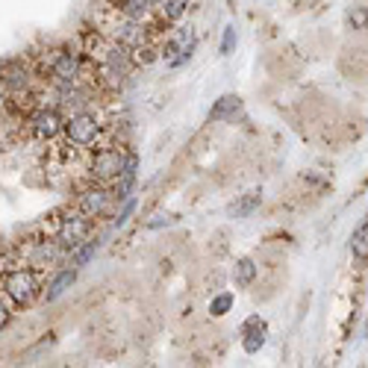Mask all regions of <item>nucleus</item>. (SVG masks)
Returning a JSON list of instances; mask_svg holds the SVG:
<instances>
[{
    "mask_svg": "<svg viewBox=\"0 0 368 368\" xmlns=\"http://www.w3.org/2000/svg\"><path fill=\"white\" fill-rule=\"evenodd\" d=\"M68 145H77V147H89L101 139V121L94 112H77L65 121L62 127Z\"/></svg>",
    "mask_w": 368,
    "mask_h": 368,
    "instance_id": "obj_2",
    "label": "nucleus"
},
{
    "mask_svg": "<svg viewBox=\"0 0 368 368\" xmlns=\"http://www.w3.org/2000/svg\"><path fill=\"white\" fill-rule=\"evenodd\" d=\"M242 112V98L239 94H221L209 109V121H236V115Z\"/></svg>",
    "mask_w": 368,
    "mask_h": 368,
    "instance_id": "obj_12",
    "label": "nucleus"
},
{
    "mask_svg": "<svg viewBox=\"0 0 368 368\" xmlns=\"http://www.w3.org/2000/svg\"><path fill=\"white\" fill-rule=\"evenodd\" d=\"M133 209H135V198H124V206H121L118 216H115V221H112V224H115V227H121V224L133 216Z\"/></svg>",
    "mask_w": 368,
    "mask_h": 368,
    "instance_id": "obj_23",
    "label": "nucleus"
},
{
    "mask_svg": "<svg viewBox=\"0 0 368 368\" xmlns=\"http://www.w3.org/2000/svg\"><path fill=\"white\" fill-rule=\"evenodd\" d=\"M257 274H260V268H257V262L250 260V257H239L236 260V265H233V283L239 289H247L250 283L257 280Z\"/></svg>",
    "mask_w": 368,
    "mask_h": 368,
    "instance_id": "obj_13",
    "label": "nucleus"
},
{
    "mask_svg": "<svg viewBox=\"0 0 368 368\" xmlns=\"http://www.w3.org/2000/svg\"><path fill=\"white\" fill-rule=\"evenodd\" d=\"M242 336H245V342H242L245 354H257L265 345V339H268V327H265V321L260 316H254V318H247L242 324Z\"/></svg>",
    "mask_w": 368,
    "mask_h": 368,
    "instance_id": "obj_10",
    "label": "nucleus"
},
{
    "mask_svg": "<svg viewBox=\"0 0 368 368\" xmlns=\"http://www.w3.org/2000/svg\"><path fill=\"white\" fill-rule=\"evenodd\" d=\"M168 224H174V216H168V212L162 216V212H160V216H153L147 221V230H160V227H168Z\"/></svg>",
    "mask_w": 368,
    "mask_h": 368,
    "instance_id": "obj_24",
    "label": "nucleus"
},
{
    "mask_svg": "<svg viewBox=\"0 0 368 368\" xmlns=\"http://www.w3.org/2000/svg\"><path fill=\"white\" fill-rule=\"evenodd\" d=\"M4 292L15 306H30L42 295V286H38V274L33 268H12L4 277Z\"/></svg>",
    "mask_w": 368,
    "mask_h": 368,
    "instance_id": "obj_1",
    "label": "nucleus"
},
{
    "mask_svg": "<svg viewBox=\"0 0 368 368\" xmlns=\"http://www.w3.org/2000/svg\"><path fill=\"white\" fill-rule=\"evenodd\" d=\"M60 245L62 247H77V245H83L89 236H91V218L89 216H68L62 224H60Z\"/></svg>",
    "mask_w": 368,
    "mask_h": 368,
    "instance_id": "obj_5",
    "label": "nucleus"
},
{
    "mask_svg": "<svg viewBox=\"0 0 368 368\" xmlns=\"http://www.w3.org/2000/svg\"><path fill=\"white\" fill-rule=\"evenodd\" d=\"M62 127H65V121H62V115L56 112V109H42L33 118V133L38 135V139H56V135L62 133Z\"/></svg>",
    "mask_w": 368,
    "mask_h": 368,
    "instance_id": "obj_9",
    "label": "nucleus"
},
{
    "mask_svg": "<svg viewBox=\"0 0 368 368\" xmlns=\"http://www.w3.org/2000/svg\"><path fill=\"white\" fill-rule=\"evenodd\" d=\"M112 42H115V45H121L124 50H135V48L147 45V30H145L142 21H133V18H124L121 24H115V30H112Z\"/></svg>",
    "mask_w": 368,
    "mask_h": 368,
    "instance_id": "obj_6",
    "label": "nucleus"
},
{
    "mask_svg": "<svg viewBox=\"0 0 368 368\" xmlns=\"http://www.w3.org/2000/svg\"><path fill=\"white\" fill-rule=\"evenodd\" d=\"M186 9H189V0H165V4H162V21L165 24L180 21Z\"/></svg>",
    "mask_w": 368,
    "mask_h": 368,
    "instance_id": "obj_17",
    "label": "nucleus"
},
{
    "mask_svg": "<svg viewBox=\"0 0 368 368\" xmlns=\"http://www.w3.org/2000/svg\"><path fill=\"white\" fill-rule=\"evenodd\" d=\"M77 283V268L74 265H68V268H62V271H56V274L50 277V283H48V289L42 292V298L48 301V303H53V301H60L68 289Z\"/></svg>",
    "mask_w": 368,
    "mask_h": 368,
    "instance_id": "obj_11",
    "label": "nucleus"
},
{
    "mask_svg": "<svg viewBox=\"0 0 368 368\" xmlns=\"http://www.w3.org/2000/svg\"><path fill=\"white\" fill-rule=\"evenodd\" d=\"M257 206H260V195H247V198L239 201V203H230L227 212H230V216H236V218H242V216H250V212H254Z\"/></svg>",
    "mask_w": 368,
    "mask_h": 368,
    "instance_id": "obj_18",
    "label": "nucleus"
},
{
    "mask_svg": "<svg viewBox=\"0 0 368 368\" xmlns=\"http://www.w3.org/2000/svg\"><path fill=\"white\" fill-rule=\"evenodd\" d=\"M351 254L362 262H368V218L354 230V236H351Z\"/></svg>",
    "mask_w": 368,
    "mask_h": 368,
    "instance_id": "obj_15",
    "label": "nucleus"
},
{
    "mask_svg": "<svg viewBox=\"0 0 368 368\" xmlns=\"http://www.w3.org/2000/svg\"><path fill=\"white\" fill-rule=\"evenodd\" d=\"M124 162H127V153L121 147H104L91 160V177L98 183H112L124 171Z\"/></svg>",
    "mask_w": 368,
    "mask_h": 368,
    "instance_id": "obj_3",
    "label": "nucleus"
},
{
    "mask_svg": "<svg viewBox=\"0 0 368 368\" xmlns=\"http://www.w3.org/2000/svg\"><path fill=\"white\" fill-rule=\"evenodd\" d=\"M112 201H115L112 189H106L104 183L89 186L80 195V212H83V216H89V218H101V216H106V212H109Z\"/></svg>",
    "mask_w": 368,
    "mask_h": 368,
    "instance_id": "obj_4",
    "label": "nucleus"
},
{
    "mask_svg": "<svg viewBox=\"0 0 368 368\" xmlns=\"http://www.w3.org/2000/svg\"><path fill=\"white\" fill-rule=\"evenodd\" d=\"M233 303H236L233 292H218L216 298L209 301V316H212V318H221V316H227L230 309H233Z\"/></svg>",
    "mask_w": 368,
    "mask_h": 368,
    "instance_id": "obj_16",
    "label": "nucleus"
},
{
    "mask_svg": "<svg viewBox=\"0 0 368 368\" xmlns=\"http://www.w3.org/2000/svg\"><path fill=\"white\" fill-rule=\"evenodd\" d=\"M191 50H195V35H191V30L189 27H183V30H177L174 33L168 42H165V56H174V68H180L183 62H189V56H191Z\"/></svg>",
    "mask_w": 368,
    "mask_h": 368,
    "instance_id": "obj_8",
    "label": "nucleus"
},
{
    "mask_svg": "<svg viewBox=\"0 0 368 368\" xmlns=\"http://www.w3.org/2000/svg\"><path fill=\"white\" fill-rule=\"evenodd\" d=\"M80 71H83L80 56H74L71 50H56V53L50 56V77H56L60 83L80 80Z\"/></svg>",
    "mask_w": 368,
    "mask_h": 368,
    "instance_id": "obj_7",
    "label": "nucleus"
},
{
    "mask_svg": "<svg viewBox=\"0 0 368 368\" xmlns=\"http://www.w3.org/2000/svg\"><path fill=\"white\" fill-rule=\"evenodd\" d=\"M150 62H157V48L142 45L133 50V65H150Z\"/></svg>",
    "mask_w": 368,
    "mask_h": 368,
    "instance_id": "obj_20",
    "label": "nucleus"
},
{
    "mask_svg": "<svg viewBox=\"0 0 368 368\" xmlns=\"http://www.w3.org/2000/svg\"><path fill=\"white\" fill-rule=\"evenodd\" d=\"M150 0H118V12L124 18H133V21H145L150 15Z\"/></svg>",
    "mask_w": 368,
    "mask_h": 368,
    "instance_id": "obj_14",
    "label": "nucleus"
},
{
    "mask_svg": "<svg viewBox=\"0 0 368 368\" xmlns=\"http://www.w3.org/2000/svg\"><path fill=\"white\" fill-rule=\"evenodd\" d=\"M94 250H98V242L86 239V242H83V247H80V250H77V254L71 257V265H74V268H83V265H86V262L94 257Z\"/></svg>",
    "mask_w": 368,
    "mask_h": 368,
    "instance_id": "obj_19",
    "label": "nucleus"
},
{
    "mask_svg": "<svg viewBox=\"0 0 368 368\" xmlns=\"http://www.w3.org/2000/svg\"><path fill=\"white\" fill-rule=\"evenodd\" d=\"M347 24H351L354 30H362L368 24V12L365 9H351L347 12Z\"/></svg>",
    "mask_w": 368,
    "mask_h": 368,
    "instance_id": "obj_22",
    "label": "nucleus"
},
{
    "mask_svg": "<svg viewBox=\"0 0 368 368\" xmlns=\"http://www.w3.org/2000/svg\"><path fill=\"white\" fill-rule=\"evenodd\" d=\"M12 321V313H9V306L4 303V301H0V330H4V327Z\"/></svg>",
    "mask_w": 368,
    "mask_h": 368,
    "instance_id": "obj_25",
    "label": "nucleus"
},
{
    "mask_svg": "<svg viewBox=\"0 0 368 368\" xmlns=\"http://www.w3.org/2000/svg\"><path fill=\"white\" fill-rule=\"evenodd\" d=\"M236 48V27L233 24H230V27H224V38H221V56H227L230 50H233Z\"/></svg>",
    "mask_w": 368,
    "mask_h": 368,
    "instance_id": "obj_21",
    "label": "nucleus"
},
{
    "mask_svg": "<svg viewBox=\"0 0 368 368\" xmlns=\"http://www.w3.org/2000/svg\"><path fill=\"white\" fill-rule=\"evenodd\" d=\"M150 4H160V6H162V4H165V0H150Z\"/></svg>",
    "mask_w": 368,
    "mask_h": 368,
    "instance_id": "obj_26",
    "label": "nucleus"
}]
</instances>
